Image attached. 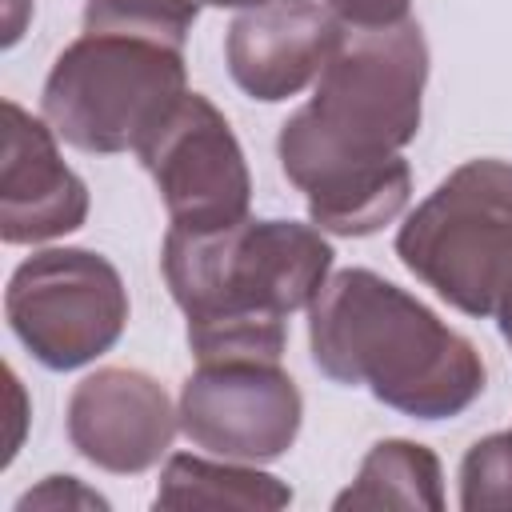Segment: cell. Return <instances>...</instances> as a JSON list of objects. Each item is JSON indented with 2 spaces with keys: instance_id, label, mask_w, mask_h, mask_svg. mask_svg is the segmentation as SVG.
Here are the masks:
<instances>
[{
  "instance_id": "5bb4252c",
  "label": "cell",
  "mask_w": 512,
  "mask_h": 512,
  "mask_svg": "<svg viewBox=\"0 0 512 512\" xmlns=\"http://www.w3.org/2000/svg\"><path fill=\"white\" fill-rule=\"evenodd\" d=\"M204 0H84V32L140 36L184 48Z\"/></svg>"
},
{
  "instance_id": "ac0fdd59",
  "label": "cell",
  "mask_w": 512,
  "mask_h": 512,
  "mask_svg": "<svg viewBox=\"0 0 512 512\" xmlns=\"http://www.w3.org/2000/svg\"><path fill=\"white\" fill-rule=\"evenodd\" d=\"M32 8V0H8V20H4V48H12L24 32V12Z\"/></svg>"
},
{
  "instance_id": "ffe728a7",
  "label": "cell",
  "mask_w": 512,
  "mask_h": 512,
  "mask_svg": "<svg viewBox=\"0 0 512 512\" xmlns=\"http://www.w3.org/2000/svg\"><path fill=\"white\" fill-rule=\"evenodd\" d=\"M204 4H212V8H256L264 0H204Z\"/></svg>"
},
{
  "instance_id": "3957f363",
  "label": "cell",
  "mask_w": 512,
  "mask_h": 512,
  "mask_svg": "<svg viewBox=\"0 0 512 512\" xmlns=\"http://www.w3.org/2000/svg\"><path fill=\"white\" fill-rule=\"evenodd\" d=\"M312 364L416 420H452L484 392V360L468 336L372 268H344L308 304Z\"/></svg>"
},
{
  "instance_id": "4fadbf2b",
  "label": "cell",
  "mask_w": 512,
  "mask_h": 512,
  "mask_svg": "<svg viewBox=\"0 0 512 512\" xmlns=\"http://www.w3.org/2000/svg\"><path fill=\"white\" fill-rule=\"evenodd\" d=\"M336 512L348 508H444V476L432 448L416 440H380L360 460L356 480L332 500Z\"/></svg>"
},
{
  "instance_id": "7a4b0ae2",
  "label": "cell",
  "mask_w": 512,
  "mask_h": 512,
  "mask_svg": "<svg viewBox=\"0 0 512 512\" xmlns=\"http://www.w3.org/2000/svg\"><path fill=\"white\" fill-rule=\"evenodd\" d=\"M332 244L296 220H236L228 228H168L160 268L188 320L200 360H280L288 316L308 308L332 268Z\"/></svg>"
},
{
  "instance_id": "7c38bea8",
  "label": "cell",
  "mask_w": 512,
  "mask_h": 512,
  "mask_svg": "<svg viewBox=\"0 0 512 512\" xmlns=\"http://www.w3.org/2000/svg\"><path fill=\"white\" fill-rule=\"evenodd\" d=\"M156 508L196 512V508H244V512H276L292 504V488L260 468H244V460H204V456H168L156 496Z\"/></svg>"
},
{
  "instance_id": "2e32d148",
  "label": "cell",
  "mask_w": 512,
  "mask_h": 512,
  "mask_svg": "<svg viewBox=\"0 0 512 512\" xmlns=\"http://www.w3.org/2000/svg\"><path fill=\"white\" fill-rule=\"evenodd\" d=\"M20 512L28 508H108V500L92 488H84L76 476H44L36 488H28L16 500Z\"/></svg>"
},
{
  "instance_id": "6da1fadb",
  "label": "cell",
  "mask_w": 512,
  "mask_h": 512,
  "mask_svg": "<svg viewBox=\"0 0 512 512\" xmlns=\"http://www.w3.org/2000/svg\"><path fill=\"white\" fill-rule=\"evenodd\" d=\"M424 80L420 24L344 28L316 96L280 124L276 140L280 168L320 232L372 236L404 212L412 172L400 148L420 132Z\"/></svg>"
},
{
  "instance_id": "8fae6325",
  "label": "cell",
  "mask_w": 512,
  "mask_h": 512,
  "mask_svg": "<svg viewBox=\"0 0 512 512\" xmlns=\"http://www.w3.org/2000/svg\"><path fill=\"white\" fill-rule=\"evenodd\" d=\"M56 132L16 100H4V160H0V240L44 244L76 232L88 220V188L60 160Z\"/></svg>"
},
{
  "instance_id": "9c48e42d",
  "label": "cell",
  "mask_w": 512,
  "mask_h": 512,
  "mask_svg": "<svg viewBox=\"0 0 512 512\" xmlns=\"http://www.w3.org/2000/svg\"><path fill=\"white\" fill-rule=\"evenodd\" d=\"M72 448L116 476H136L160 464L180 428V412L160 380L136 368H96L68 396Z\"/></svg>"
},
{
  "instance_id": "d6986e66",
  "label": "cell",
  "mask_w": 512,
  "mask_h": 512,
  "mask_svg": "<svg viewBox=\"0 0 512 512\" xmlns=\"http://www.w3.org/2000/svg\"><path fill=\"white\" fill-rule=\"evenodd\" d=\"M496 320H500V336L508 340V348H512V292L500 300V308H496Z\"/></svg>"
},
{
  "instance_id": "9a60e30c",
  "label": "cell",
  "mask_w": 512,
  "mask_h": 512,
  "mask_svg": "<svg viewBox=\"0 0 512 512\" xmlns=\"http://www.w3.org/2000/svg\"><path fill=\"white\" fill-rule=\"evenodd\" d=\"M460 508L464 512L512 508V432H492L464 452Z\"/></svg>"
},
{
  "instance_id": "ba28073f",
  "label": "cell",
  "mask_w": 512,
  "mask_h": 512,
  "mask_svg": "<svg viewBox=\"0 0 512 512\" xmlns=\"http://www.w3.org/2000/svg\"><path fill=\"white\" fill-rule=\"evenodd\" d=\"M180 432L224 460H280L300 432L304 400L280 360H200L180 388Z\"/></svg>"
},
{
  "instance_id": "30bf717a",
  "label": "cell",
  "mask_w": 512,
  "mask_h": 512,
  "mask_svg": "<svg viewBox=\"0 0 512 512\" xmlns=\"http://www.w3.org/2000/svg\"><path fill=\"white\" fill-rule=\"evenodd\" d=\"M344 40V24L316 0H264L240 12L224 40V60L240 92L276 104L304 92Z\"/></svg>"
},
{
  "instance_id": "52a82bcc",
  "label": "cell",
  "mask_w": 512,
  "mask_h": 512,
  "mask_svg": "<svg viewBox=\"0 0 512 512\" xmlns=\"http://www.w3.org/2000/svg\"><path fill=\"white\" fill-rule=\"evenodd\" d=\"M136 156L156 180L172 228L212 232L248 216V160L224 112L208 96L184 92V100L136 148Z\"/></svg>"
},
{
  "instance_id": "277c9868",
  "label": "cell",
  "mask_w": 512,
  "mask_h": 512,
  "mask_svg": "<svg viewBox=\"0 0 512 512\" xmlns=\"http://www.w3.org/2000/svg\"><path fill=\"white\" fill-rule=\"evenodd\" d=\"M184 52L116 32L72 40L44 80L40 112L52 132L92 156L136 152L184 100Z\"/></svg>"
},
{
  "instance_id": "e0dca14e",
  "label": "cell",
  "mask_w": 512,
  "mask_h": 512,
  "mask_svg": "<svg viewBox=\"0 0 512 512\" xmlns=\"http://www.w3.org/2000/svg\"><path fill=\"white\" fill-rule=\"evenodd\" d=\"M344 28H392L408 20L412 0H324Z\"/></svg>"
},
{
  "instance_id": "8992f818",
  "label": "cell",
  "mask_w": 512,
  "mask_h": 512,
  "mask_svg": "<svg viewBox=\"0 0 512 512\" xmlns=\"http://www.w3.org/2000/svg\"><path fill=\"white\" fill-rule=\"evenodd\" d=\"M4 316L32 360L52 372H72L124 336L128 292L108 256L88 248H48L12 272Z\"/></svg>"
},
{
  "instance_id": "5b68a950",
  "label": "cell",
  "mask_w": 512,
  "mask_h": 512,
  "mask_svg": "<svg viewBox=\"0 0 512 512\" xmlns=\"http://www.w3.org/2000/svg\"><path fill=\"white\" fill-rule=\"evenodd\" d=\"M400 264L464 316H496L512 292V160L452 168L400 224Z\"/></svg>"
}]
</instances>
